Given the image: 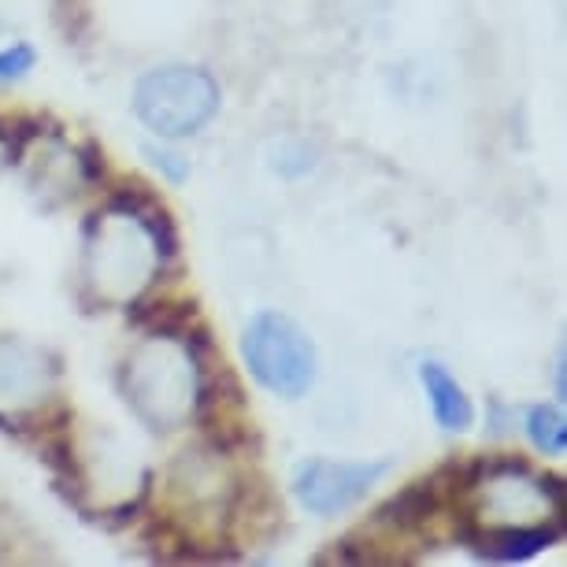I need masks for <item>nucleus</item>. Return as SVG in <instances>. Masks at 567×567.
Masks as SVG:
<instances>
[{
  "mask_svg": "<svg viewBox=\"0 0 567 567\" xmlns=\"http://www.w3.org/2000/svg\"><path fill=\"white\" fill-rule=\"evenodd\" d=\"M134 112L164 142L194 137L219 112V85L208 71L186 63L153 68L134 85Z\"/></svg>",
  "mask_w": 567,
  "mask_h": 567,
  "instance_id": "nucleus-4",
  "label": "nucleus"
},
{
  "mask_svg": "<svg viewBox=\"0 0 567 567\" xmlns=\"http://www.w3.org/2000/svg\"><path fill=\"white\" fill-rule=\"evenodd\" d=\"M527 437L534 442V449L545 456H564L567 449V420L560 409L553 404H538V409L527 412Z\"/></svg>",
  "mask_w": 567,
  "mask_h": 567,
  "instance_id": "nucleus-12",
  "label": "nucleus"
},
{
  "mask_svg": "<svg viewBox=\"0 0 567 567\" xmlns=\"http://www.w3.org/2000/svg\"><path fill=\"white\" fill-rule=\"evenodd\" d=\"M171 252L175 238L164 208L123 194L85 223L82 286L101 308H126L156 282Z\"/></svg>",
  "mask_w": 567,
  "mask_h": 567,
  "instance_id": "nucleus-1",
  "label": "nucleus"
},
{
  "mask_svg": "<svg viewBox=\"0 0 567 567\" xmlns=\"http://www.w3.org/2000/svg\"><path fill=\"white\" fill-rule=\"evenodd\" d=\"M167 486H171V508H175L186 534L219 530L223 519L230 516L234 475L219 460V453H208V449L182 453L175 460V467H171Z\"/></svg>",
  "mask_w": 567,
  "mask_h": 567,
  "instance_id": "nucleus-6",
  "label": "nucleus"
},
{
  "mask_svg": "<svg viewBox=\"0 0 567 567\" xmlns=\"http://www.w3.org/2000/svg\"><path fill=\"white\" fill-rule=\"evenodd\" d=\"M241 357L252 379L286 401L305 398L316 382L319 360L312 338L282 312H260L249 319L241 334Z\"/></svg>",
  "mask_w": 567,
  "mask_h": 567,
  "instance_id": "nucleus-5",
  "label": "nucleus"
},
{
  "mask_svg": "<svg viewBox=\"0 0 567 567\" xmlns=\"http://www.w3.org/2000/svg\"><path fill=\"white\" fill-rule=\"evenodd\" d=\"M56 357L23 338H0V431H19L56 393Z\"/></svg>",
  "mask_w": 567,
  "mask_h": 567,
  "instance_id": "nucleus-7",
  "label": "nucleus"
},
{
  "mask_svg": "<svg viewBox=\"0 0 567 567\" xmlns=\"http://www.w3.org/2000/svg\"><path fill=\"white\" fill-rule=\"evenodd\" d=\"M390 475V460H308L293 475V494L312 516H338Z\"/></svg>",
  "mask_w": 567,
  "mask_h": 567,
  "instance_id": "nucleus-8",
  "label": "nucleus"
},
{
  "mask_svg": "<svg viewBox=\"0 0 567 567\" xmlns=\"http://www.w3.org/2000/svg\"><path fill=\"white\" fill-rule=\"evenodd\" d=\"M12 156H16V145H12V137H8L4 131H0V171H4L8 164H12Z\"/></svg>",
  "mask_w": 567,
  "mask_h": 567,
  "instance_id": "nucleus-15",
  "label": "nucleus"
},
{
  "mask_svg": "<svg viewBox=\"0 0 567 567\" xmlns=\"http://www.w3.org/2000/svg\"><path fill=\"white\" fill-rule=\"evenodd\" d=\"M564 527L560 478L538 475L523 460H483L464 478V538Z\"/></svg>",
  "mask_w": 567,
  "mask_h": 567,
  "instance_id": "nucleus-3",
  "label": "nucleus"
},
{
  "mask_svg": "<svg viewBox=\"0 0 567 567\" xmlns=\"http://www.w3.org/2000/svg\"><path fill=\"white\" fill-rule=\"evenodd\" d=\"M30 186H34L38 194L56 189L60 200L74 197V194H79V186H82V159L74 156L71 148H63L60 142L41 145L38 164L30 167Z\"/></svg>",
  "mask_w": 567,
  "mask_h": 567,
  "instance_id": "nucleus-11",
  "label": "nucleus"
},
{
  "mask_svg": "<svg viewBox=\"0 0 567 567\" xmlns=\"http://www.w3.org/2000/svg\"><path fill=\"white\" fill-rule=\"evenodd\" d=\"M123 398L148 431H182L205 401V374L194 346L175 330L142 338L123 363Z\"/></svg>",
  "mask_w": 567,
  "mask_h": 567,
  "instance_id": "nucleus-2",
  "label": "nucleus"
},
{
  "mask_svg": "<svg viewBox=\"0 0 567 567\" xmlns=\"http://www.w3.org/2000/svg\"><path fill=\"white\" fill-rule=\"evenodd\" d=\"M38 63V52L27 41H16L12 49H0V85H12L19 79H27Z\"/></svg>",
  "mask_w": 567,
  "mask_h": 567,
  "instance_id": "nucleus-13",
  "label": "nucleus"
},
{
  "mask_svg": "<svg viewBox=\"0 0 567 567\" xmlns=\"http://www.w3.org/2000/svg\"><path fill=\"white\" fill-rule=\"evenodd\" d=\"M564 527H542V530H512V534H471L464 538L471 549L478 556H486V560H530V556H538L542 549H549V545L560 538Z\"/></svg>",
  "mask_w": 567,
  "mask_h": 567,
  "instance_id": "nucleus-10",
  "label": "nucleus"
},
{
  "mask_svg": "<svg viewBox=\"0 0 567 567\" xmlns=\"http://www.w3.org/2000/svg\"><path fill=\"white\" fill-rule=\"evenodd\" d=\"M145 156L153 159V167H156V171H164V175H167L171 182H186V175H189V159L182 156V153H175V148L145 145Z\"/></svg>",
  "mask_w": 567,
  "mask_h": 567,
  "instance_id": "nucleus-14",
  "label": "nucleus"
},
{
  "mask_svg": "<svg viewBox=\"0 0 567 567\" xmlns=\"http://www.w3.org/2000/svg\"><path fill=\"white\" fill-rule=\"evenodd\" d=\"M564 393H567V386H564V352L556 357V398L564 401Z\"/></svg>",
  "mask_w": 567,
  "mask_h": 567,
  "instance_id": "nucleus-16",
  "label": "nucleus"
},
{
  "mask_svg": "<svg viewBox=\"0 0 567 567\" xmlns=\"http://www.w3.org/2000/svg\"><path fill=\"white\" fill-rule=\"evenodd\" d=\"M420 382L426 390V401H431L434 409V420L442 431H467L471 423H475V404H471L467 390L456 382V374L445 368V363L437 360H426L420 363Z\"/></svg>",
  "mask_w": 567,
  "mask_h": 567,
  "instance_id": "nucleus-9",
  "label": "nucleus"
}]
</instances>
